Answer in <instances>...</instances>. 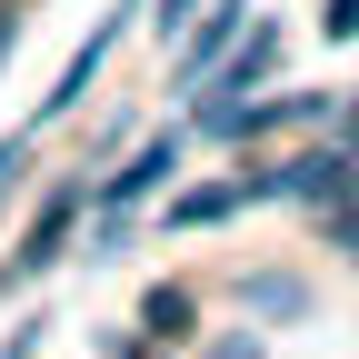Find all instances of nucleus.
<instances>
[{
  "instance_id": "4",
  "label": "nucleus",
  "mask_w": 359,
  "mask_h": 359,
  "mask_svg": "<svg viewBox=\"0 0 359 359\" xmlns=\"http://www.w3.org/2000/svg\"><path fill=\"white\" fill-rule=\"evenodd\" d=\"M170 170H180V140H150V150H140V160H130V170L110 180V190H100V210L120 219L130 200H150V190H160V180H170Z\"/></svg>"
},
{
  "instance_id": "7",
  "label": "nucleus",
  "mask_w": 359,
  "mask_h": 359,
  "mask_svg": "<svg viewBox=\"0 0 359 359\" xmlns=\"http://www.w3.org/2000/svg\"><path fill=\"white\" fill-rule=\"evenodd\" d=\"M180 330H190V299L160 290V299H150V339H180Z\"/></svg>"
},
{
  "instance_id": "10",
  "label": "nucleus",
  "mask_w": 359,
  "mask_h": 359,
  "mask_svg": "<svg viewBox=\"0 0 359 359\" xmlns=\"http://www.w3.org/2000/svg\"><path fill=\"white\" fill-rule=\"evenodd\" d=\"M20 170H30V150H20V140H0V190H11Z\"/></svg>"
},
{
  "instance_id": "3",
  "label": "nucleus",
  "mask_w": 359,
  "mask_h": 359,
  "mask_svg": "<svg viewBox=\"0 0 359 359\" xmlns=\"http://www.w3.org/2000/svg\"><path fill=\"white\" fill-rule=\"evenodd\" d=\"M240 20H250V0H200V20H190V50H180V70L200 80L219 50H230V30H240Z\"/></svg>"
},
{
  "instance_id": "5",
  "label": "nucleus",
  "mask_w": 359,
  "mask_h": 359,
  "mask_svg": "<svg viewBox=\"0 0 359 359\" xmlns=\"http://www.w3.org/2000/svg\"><path fill=\"white\" fill-rule=\"evenodd\" d=\"M110 40H120V20H100V30H90V50L60 70V90H50V110H80L90 100V80H100V60H110Z\"/></svg>"
},
{
  "instance_id": "8",
  "label": "nucleus",
  "mask_w": 359,
  "mask_h": 359,
  "mask_svg": "<svg viewBox=\"0 0 359 359\" xmlns=\"http://www.w3.org/2000/svg\"><path fill=\"white\" fill-rule=\"evenodd\" d=\"M320 20H330V40H359V0H330Z\"/></svg>"
},
{
  "instance_id": "6",
  "label": "nucleus",
  "mask_w": 359,
  "mask_h": 359,
  "mask_svg": "<svg viewBox=\"0 0 359 359\" xmlns=\"http://www.w3.org/2000/svg\"><path fill=\"white\" fill-rule=\"evenodd\" d=\"M240 210V180H219V190H190V200H170V230H210V219H230Z\"/></svg>"
},
{
  "instance_id": "1",
  "label": "nucleus",
  "mask_w": 359,
  "mask_h": 359,
  "mask_svg": "<svg viewBox=\"0 0 359 359\" xmlns=\"http://www.w3.org/2000/svg\"><path fill=\"white\" fill-rule=\"evenodd\" d=\"M70 219H80V200L60 190L50 210H40V219H30V240L11 250V269H0V290H11V280H40V269H50V259H60V240H70Z\"/></svg>"
},
{
  "instance_id": "11",
  "label": "nucleus",
  "mask_w": 359,
  "mask_h": 359,
  "mask_svg": "<svg viewBox=\"0 0 359 359\" xmlns=\"http://www.w3.org/2000/svg\"><path fill=\"white\" fill-rule=\"evenodd\" d=\"M200 11V0H160V30H180V20H190Z\"/></svg>"
},
{
  "instance_id": "12",
  "label": "nucleus",
  "mask_w": 359,
  "mask_h": 359,
  "mask_svg": "<svg viewBox=\"0 0 359 359\" xmlns=\"http://www.w3.org/2000/svg\"><path fill=\"white\" fill-rule=\"evenodd\" d=\"M210 359H259V349H250V339H219V349H210Z\"/></svg>"
},
{
  "instance_id": "9",
  "label": "nucleus",
  "mask_w": 359,
  "mask_h": 359,
  "mask_svg": "<svg viewBox=\"0 0 359 359\" xmlns=\"http://www.w3.org/2000/svg\"><path fill=\"white\" fill-rule=\"evenodd\" d=\"M0 359H40V320H20V330H11V349H0Z\"/></svg>"
},
{
  "instance_id": "2",
  "label": "nucleus",
  "mask_w": 359,
  "mask_h": 359,
  "mask_svg": "<svg viewBox=\"0 0 359 359\" xmlns=\"http://www.w3.org/2000/svg\"><path fill=\"white\" fill-rule=\"evenodd\" d=\"M269 60H280V30H269V20H259V30H250V50H240V60H230V70H219V100H210V110H200V130H210V120H219V110H240V100H250V90H259V80H269Z\"/></svg>"
}]
</instances>
